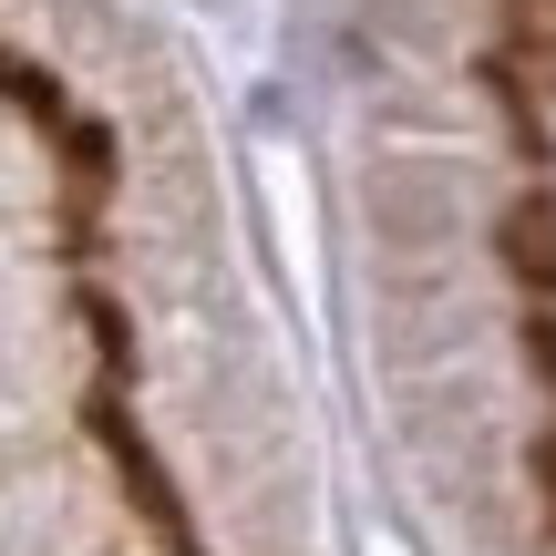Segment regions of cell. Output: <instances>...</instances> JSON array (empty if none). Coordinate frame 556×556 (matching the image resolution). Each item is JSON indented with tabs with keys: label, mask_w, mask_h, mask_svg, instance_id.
<instances>
[]
</instances>
